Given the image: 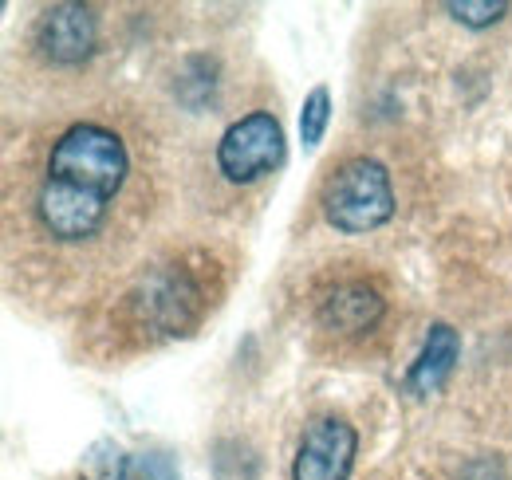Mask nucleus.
Returning a JSON list of instances; mask_svg holds the SVG:
<instances>
[{"label":"nucleus","instance_id":"13","mask_svg":"<svg viewBox=\"0 0 512 480\" xmlns=\"http://www.w3.org/2000/svg\"><path fill=\"white\" fill-rule=\"evenodd\" d=\"M142 480H178V469H174V461H170V457L154 453V457H146V461H142Z\"/></svg>","mask_w":512,"mask_h":480},{"label":"nucleus","instance_id":"3","mask_svg":"<svg viewBox=\"0 0 512 480\" xmlns=\"http://www.w3.org/2000/svg\"><path fill=\"white\" fill-rule=\"evenodd\" d=\"M323 217L335 233L347 237H363L383 229L386 221L394 217V181L383 162L359 154L347 158L343 166L331 170V178L323 181L320 193Z\"/></svg>","mask_w":512,"mask_h":480},{"label":"nucleus","instance_id":"10","mask_svg":"<svg viewBox=\"0 0 512 480\" xmlns=\"http://www.w3.org/2000/svg\"><path fill=\"white\" fill-rule=\"evenodd\" d=\"M327 122H331V91L320 83V87H312V95H308L304 107H300V138H304L308 150L323 142Z\"/></svg>","mask_w":512,"mask_h":480},{"label":"nucleus","instance_id":"5","mask_svg":"<svg viewBox=\"0 0 512 480\" xmlns=\"http://www.w3.org/2000/svg\"><path fill=\"white\" fill-rule=\"evenodd\" d=\"M386 319V296L363 276L331 280L316 296V327L335 343H363Z\"/></svg>","mask_w":512,"mask_h":480},{"label":"nucleus","instance_id":"4","mask_svg":"<svg viewBox=\"0 0 512 480\" xmlns=\"http://www.w3.org/2000/svg\"><path fill=\"white\" fill-rule=\"evenodd\" d=\"M284 162V126L272 111H249L217 138L213 166L229 185H253Z\"/></svg>","mask_w":512,"mask_h":480},{"label":"nucleus","instance_id":"12","mask_svg":"<svg viewBox=\"0 0 512 480\" xmlns=\"http://www.w3.org/2000/svg\"><path fill=\"white\" fill-rule=\"evenodd\" d=\"M461 480H509V473H505L501 461H493V457H477V461H469V465L461 469Z\"/></svg>","mask_w":512,"mask_h":480},{"label":"nucleus","instance_id":"2","mask_svg":"<svg viewBox=\"0 0 512 480\" xmlns=\"http://www.w3.org/2000/svg\"><path fill=\"white\" fill-rule=\"evenodd\" d=\"M209 311V288L193 264L170 260L150 268L123 300L127 323L146 339H178L190 335Z\"/></svg>","mask_w":512,"mask_h":480},{"label":"nucleus","instance_id":"8","mask_svg":"<svg viewBox=\"0 0 512 480\" xmlns=\"http://www.w3.org/2000/svg\"><path fill=\"white\" fill-rule=\"evenodd\" d=\"M461 359V339L449 323H434L426 343H422V355L414 359L410 374H406V390L410 394H434L446 386V378L453 374V366Z\"/></svg>","mask_w":512,"mask_h":480},{"label":"nucleus","instance_id":"7","mask_svg":"<svg viewBox=\"0 0 512 480\" xmlns=\"http://www.w3.org/2000/svg\"><path fill=\"white\" fill-rule=\"evenodd\" d=\"M36 52L52 67H75L99 44V16L87 4H52L36 24Z\"/></svg>","mask_w":512,"mask_h":480},{"label":"nucleus","instance_id":"9","mask_svg":"<svg viewBox=\"0 0 512 480\" xmlns=\"http://www.w3.org/2000/svg\"><path fill=\"white\" fill-rule=\"evenodd\" d=\"M79 480H130L127 449L111 437H99L79 461Z\"/></svg>","mask_w":512,"mask_h":480},{"label":"nucleus","instance_id":"11","mask_svg":"<svg viewBox=\"0 0 512 480\" xmlns=\"http://www.w3.org/2000/svg\"><path fill=\"white\" fill-rule=\"evenodd\" d=\"M442 8H446L457 24H465V28H489L501 16H509V4L505 0H481V4H473V0H449Z\"/></svg>","mask_w":512,"mask_h":480},{"label":"nucleus","instance_id":"1","mask_svg":"<svg viewBox=\"0 0 512 480\" xmlns=\"http://www.w3.org/2000/svg\"><path fill=\"white\" fill-rule=\"evenodd\" d=\"M134 174V154L123 130L103 119H79L60 130L44 154L32 217L40 233L60 244H91L111 229L115 201Z\"/></svg>","mask_w":512,"mask_h":480},{"label":"nucleus","instance_id":"6","mask_svg":"<svg viewBox=\"0 0 512 480\" xmlns=\"http://www.w3.org/2000/svg\"><path fill=\"white\" fill-rule=\"evenodd\" d=\"M359 453V433L355 425L335 414L308 421L296 461H292V480H347L355 469Z\"/></svg>","mask_w":512,"mask_h":480}]
</instances>
